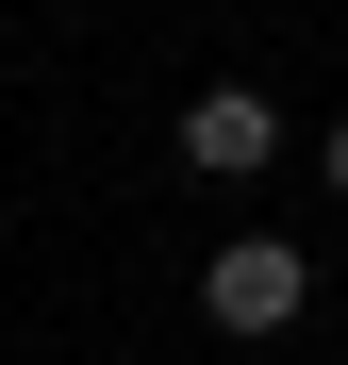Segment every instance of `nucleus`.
I'll return each instance as SVG.
<instances>
[{"mask_svg":"<svg viewBox=\"0 0 348 365\" xmlns=\"http://www.w3.org/2000/svg\"><path fill=\"white\" fill-rule=\"evenodd\" d=\"M199 316H216L232 349H265V332H299V316H315V250H299V232H232V250L199 266Z\"/></svg>","mask_w":348,"mask_h":365,"instance_id":"obj_1","label":"nucleus"},{"mask_svg":"<svg viewBox=\"0 0 348 365\" xmlns=\"http://www.w3.org/2000/svg\"><path fill=\"white\" fill-rule=\"evenodd\" d=\"M315 182H332V200H348V116H332V133H315Z\"/></svg>","mask_w":348,"mask_h":365,"instance_id":"obj_3","label":"nucleus"},{"mask_svg":"<svg viewBox=\"0 0 348 365\" xmlns=\"http://www.w3.org/2000/svg\"><path fill=\"white\" fill-rule=\"evenodd\" d=\"M183 166H199V182H265V166H282V100H265V83H199V100H183Z\"/></svg>","mask_w":348,"mask_h":365,"instance_id":"obj_2","label":"nucleus"}]
</instances>
